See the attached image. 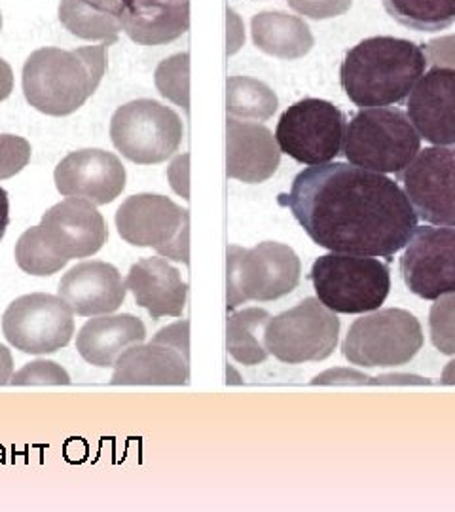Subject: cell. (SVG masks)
Listing matches in <instances>:
<instances>
[{"label":"cell","instance_id":"1","mask_svg":"<svg viewBox=\"0 0 455 512\" xmlns=\"http://www.w3.org/2000/svg\"><path fill=\"white\" fill-rule=\"evenodd\" d=\"M313 243L332 253L397 255L418 228L399 184L382 173L342 162L311 165L281 196Z\"/></svg>","mask_w":455,"mask_h":512},{"label":"cell","instance_id":"2","mask_svg":"<svg viewBox=\"0 0 455 512\" xmlns=\"http://www.w3.org/2000/svg\"><path fill=\"white\" fill-rule=\"evenodd\" d=\"M423 46L395 37L366 38L347 52L340 82L347 97L363 109L404 101L425 74Z\"/></svg>","mask_w":455,"mask_h":512},{"label":"cell","instance_id":"3","mask_svg":"<svg viewBox=\"0 0 455 512\" xmlns=\"http://www.w3.org/2000/svg\"><path fill=\"white\" fill-rule=\"evenodd\" d=\"M109 44L74 50L40 48L23 65V93L31 107L48 116H69L80 109L107 73Z\"/></svg>","mask_w":455,"mask_h":512},{"label":"cell","instance_id":"4","mask_svg":"<svg viewBox=\"0 0 455 512\" xmlns=\"http://www.w3.org/2000/svg\"><path fill=\"white\" fill-rule=\"evenodd\" d=\"M342 148L349 164L399 177L418 156L421 137L406 112L372 107L351 118Z\"/></svg>","mask_w":455,"mask_h":512},{"label":"cell","instance_id":"5","mask_svg":"<svg viewBox=\"0 0 455 512\" xmlns=\"http://www.w3.org/2000/svg\"><path fill=\"white\" fill-rule=\"evenodd\" d=\"M310 277L328 310L346 315L380 310L391 289L389 268L372 256H319Z\"/></svg>","mask_w":455,"mask_h":512},{"label":"cell","instance_id":"6","mask_svg":"<svg viewBox=\"0 0 455 512\" xmlns=\"http://www.w3.org/2000/svg\"><path fill=\"white\" fill-rule=\"evenodd\" d=\"M302 264L289 245L258 243L253 249L228 247V310L255 300L272 302L291 294L300 283Z\"/></svg>","mask_w":455,"mask_h":512},{"label":"cell","instance_id":"7","mask_svg":"<svg viewBox=\"0 0 455 512\" xmlns=\"http://www.w3.org/2000/svg\"><path fill=\"white\" fill-rule=\"evenodd\" d=\"M423 348V330L410 311H374L357 319L347 332L344 357L351 365L402 366Z\"/></svg>","mask_w":455,"mask_h":512},{"label":"cell","instance_id":"8","mask_svg":"<svg viewBox=\"0 0 455 512\" xmlns=\"http://www.w3.org/2000/svg\"><path fill=\"white\" fill-rule=\"evenodd\" d=\"M110 139L133 164H162L181 147V116L154 99H137L114 112Z\"/></svg>","mask_w":455,"mask_h":512},{"label":"cell","instance_id":"9","mask_svg":"<svg viewBox=\"0 0 455 512\" xmlns=\"http://www.w3.org/2000/svg\"><path fill=\"white\" fill-rule=\"evenodd\" d=\"M340 319L319 298H306L292 310L272 317L266 348L287 365L325 361L338 346Z\"/></svg>","mask_w":455,"mask_h":512},{"label":"cell","instance_id":"10","mask_svg":"<svg viewBox=\"0 0 455 512\" xmlns=\"http://www.w3.org/2000/svg\"><path fill=\"white\" fill-rule=\"evenodd\" d=\"M346 126L344 112L330 101L302 99L281 114L275 141L300 164H328L342 150Z\"/></svg>","mask_w":455,"mask_h":512},{"label":"cell","instance_id":"11","mask_svg":"<svg viewBox=\"0 0 455 512\" xmlns=\"http://www.w3.org/2000/svg\"><path fill=\"white\" fill-rule=\"evenodd\" d=\"M116 228L133 247H152L160 255L188 264L190 215L158 194L131 196L116 211Z\"/></svg>","mask_w":455,"mask_h":512},{"label":"cell","instance_id":"12","mask_svg":"<svg viewBox=\"0 0 455 512\" xmlns=\"http://www.w3.org/2000/svg\"><path fill=\"white\" fill-rule=\"evenodd\" d=\"M2 332L23 353H55L73 340L74 311L61 296L25 294L4 311Z\"/></svg>","mask_w":455,"mask_h":512},{"label":"cell","instance_id":"13","mask_svg":"<svg viewBox=\"0 0 455 512\" xmlns=\"http://www.w3.org/2000/svg\"><path fill=\"white\" fill-rule=\"evenodd\" d=\"M188 321L160 330L152 342L131 346L114 365L112 385H186L190 382Z\"/></svg>","mask_w":455,"mask_h":512},{"label":"cell","instance_id":"14","mask_svg":"<svg viewBox=\"0 0 455 512\" xmlns=\"http://www.w3.org/2000/svg\"><path fill=\"white\" fill-rule=\"evenodd\" d=\"M399 181L418 219L455 228V147L419 150Z\"/></svg>","mask_w":455,"mask_h":512},{"label":"cell","instance_id":"15","mask_svg":"<svg viewBox=\"0 0 455 512\" xmlns=\"http://www.w3.org/2000/svg\"><path fill=\"white\" fill-rule=\"evenodd\" d=\"M401 274L410 293L423 300L455 293V228H416L401 258Z\"/></svg>","mask_w":455,"mask_h":512},{"label":"cell","instance_id":"16","mask_svg":"<svg viewBox=\"0 0 455 512\" xmlns=\"http://www.w3.org/2000/svg\"><path fill=\"white\" fill-rule=\"evenodd\" d=\"M55 186L67 198L93 205L112 203L126 188V167L118 156L99 148L71 152L55 167Z\"/></svg>","mask_w":455,"mask_h":512},{"label":"cell","instance_id":"17","mask_svg":"<svg viewBox=\"0 0 455 512\" xmlns=\"http://www.w3.org/2000/svg\"><path fill=\"white\" fill-rule=\"evenodd\" d=\"M38 226L55 253L67 262L99 253L109 239L103 215L82 198L57 203L44 213Z\"/></svg>","mask_w":455,"mask_h":512},{"label":"cell","instance_id":"18","mask_svg":"<svg viewBox=\"0 0 455 512\" xmlns=\"http://www.w3.org/2000/svg\"><path fill=\"white\" fill-rule=\"evenodd\" d=\"M406 107L421 139L435 147H455V69L433 67L423 74Z\"/></svg>","mask_w":455,"mask_h":512},{"label":"cell","instance_id":"19","mask_svg":"<svg viewBox=\"0 0 455 512\" xmlns=\"http://www.w3.org/2000/svg\"><path fill=\"white\" fill-rule=\"evenodd\" d=\"M57 291L76 315L95 317L118 310L126 300L128 287L116 266L91 260L76 264L63 275Z\"/></svg>","mask_w":455,"mask_h":512},{"label":"cell","instance_id":"20","mask_svg":"<svg viewBox=\"0 0 455 512\" xmlns=\"http://www.w3.org/2000/svg\"><path fill=\"white\" fill-rule=\"evenodd\" d=\"M228 167L230 179L258 184L275 175L281 150L270 129L255 122H239L228 118Z\"/></svg>","mask_w":455,"mask_h":512},{"label":"cell","instance_id":"21","mask_svg":"<svg viewBox=\"0 0 455 512\" xmlns=\"http://www.w3.org/2000/svg\"><path fill=\"white\" fill-rule=\"evenodd\" d=\"M126 287L135 304L145 308L154 321L181 317L188 298V283L182 281L181 272L165 258H143L133 264Z\"/></svg>","mask_w":455,"mask_h":512},{"label":"cell","instance_id":"22","mask_svg":"<svg viewBox=\"0 0 455 512\" xmlns=\"http://www.w3.org/2000/svg\"><path fill=\"white\" fill-rule=\"evenodd\" d=\"M146 338L145 323L129 313L101 315L88 321L76 338L80 357L93 366L110 368L120 355L131 346L143 344Z\"/></svg>","mask_w":455,"mask_h":512},{"label":"cell","instance_id":"23","mask_svg":"<svg viewBox=\"0 0 455 512\" xmlns=\"http://www.w3.org/2000/svg\"><path fill=\"white\" fill-rule=\"evenodd\" d=\"M124 31L143 46H162L190 27V0H124Z\"/></svg>","mask_w":455,"mask_h":512},{"label":"cell","instance_id":"24","mask_svg":"<svg viewBox=\"0 0 455 512\" xmlns=\"http://www.w3.org/2000/svg\"><path fill=\"white\" fill-rule=\"evenodd\" d=\"M124 12V0H61L59 21L74 37L110 46L124 31Z\"/></svg>","mask_w":455,"mask_h":512},{"label":"cell","instance_id":"25","mask_svg":"<svg viewBox=\"0 0 455 512\" xmlns=\"http://www.w3.org/2000/svg\"><path fill=\"white\" fill-rule=\"evenodd\" d=\"M256 48L279 59H300L310 54L315 40L308 23L285 12H260L251 21Z\"/></svg>","mask_w":455,"mask_h":512},{"label":"cell","instance_id":"26","mask_svg":"<svg viewBox=\"0 0 455 512\" xmlns=\"http://www.w3.org/2000/svg\"><path fill=\"white\" fill-rule=\"evenodd\" d=\"M272 315L262 308H247L228 317L226 344L228 353L237 363L247 366L260 365L268 359L266 329Z\"/></svg>","mask_w":455,"mask_h":512},{"label":"cell","instance_id":"27","mask_svg":"<svg viewBox=\"0 0 455 512\" xmlns=\"http://www.w3.org/2000/svg\"><path fill=\"white\" fill-rule=\"evenodd\" d=\"M387 14L419 33H437L455 23V0H382Z\"/></svg>","mask_w":455,"mask_h":512},{"label":"cell","instance_id":"28","mask_svg":"<svg viewBox=\"0 0 455 512\" xmlns=\"http://www.w3.org/2000/svg\"><path fill=\"white\" fill-rule=\"evenodd\" d=\"M226 90V109L232 118L266 122L279 107L277 95L264 82L249 76H232Z\"/></svg>","mask_w":455,"mask_h":512},{"label":"cell","instance_id":"29","mask_svg":"<svg viewBox=\"0 0 455 512\" xmlns=\"http://www.w3.org/2000/svg\"><path fill=\"white\" fill-rule=\"evenodd\" d=\"M16 262L25 274L37 277L57 274L67 266V260L57 255L46 241L40 226H33L23 232L16 245Z\"/></svg>","mask_w":455,"mask_h":512},{"label":"cell","instance_id":"30","mask_svg":"<svg viewBox=\"0 0 455 512\" xmlns=\"http://www.w3.org/2000/svg\"><path fill=\"white\" fill-rule=\"evenodd\" d=\"M188 54L165 59L156 71V86L165 99L188 110Z\"/></svg>","mask_w":455,"mask_h":512},{"label":"cell","instance_id":"31","mask_svg":"<svg viewBox=\"0 0 455 512\" xmlns=\"http://www.w3.org/2000/svg\"><path fill=\"white\" fill-rule=\"evenodd\" d=\"M433 346L444 355H455V293L442 294L429 313Z\"/></svg>","mask_w":455,"mask_h":512},{"label":"cell","instance_id":"32","mask_svg":"<svg viewBox=\"0 0 455 512\" xmlns=\"http://www.w3.org/2000/svg\"><path fill=\"white\" fill-rule=\"evenodd\" d=\"M12 385H69L73 384L71 376L63 366L54 361H33L23 366L10 380Z\"/></svg>","mask_w":455,"mask_h":512},{"label":"cell","instance_id":"33","mask_svg":"<svg viewBox=\"0 0 455 512\" xmlns=\"http://www.w3.org/2000/svg\"><path fill=\"white\" fill-rule=\"evenodd\" d=\"M31 160V145L18 135H0V181L18 175Z\"/></svg>","mask_w":455,"mask_h":512},{"label":"cell","instance_id":"34","mask_svg":"<svg viewBox=\"0 0 455 512\" xmlns=\"http://www.w3.org/2000/svg\"><path fill=\"white\" fill-rule=\"evenodd\" d=\"M294 12L311 19L338 18L351 8L353 0H287Z\"/></svg>","mask_w":455,"mask_h":512},{"label":"cell","instance_id":"35","mask_svg":"<svg viewBox=\"0 0 455 512\" xmlns=\"http://www.w3.org/2000/svg\"><path fill=\"white\" fill-rule=\"evenodd\" d=\"M427 65L440 69H455V35L429 40L423 46Z\"/></svg>","mask_w":455,"mask_h":512},{"label":"cell","instance_id":"36","mask_svg":"<svg viewBox=\"0 0 455 512\" xmlns=\"http://www.w3.org/2000/svg\"><path fill=\"white\" fill-rule=\"evenodd\" d=\"M368 376L363 372L351 370V368H330L327 372L319 374L313 384L334 385V384H368Z\"/></svg>","mask_w":455,"mask_h":512},{"label":"cell","instance_id":"37","mask_svg":"<svg viewBox=\"0 0 455 512\" xmlns=\"http://www.w3.org/2000/svg\"><path fill=\"white\" fill-rule=\"evenodd\" d=\"M368 384L429 385L431 382H429V380H425V378H419V376H412V374H383V376H378V378H370V380H368Z\"/></svg>","mask_w":455,"mask_h":512},{"label":"cell","instance_id":"38","mask_svg":"<svg viewBox=\"0 0 455 512\" xmlns=\"http://www.w3.org/2000/svg\"><path fill=\"white\" fill-rule=\"evenodd\" d=\"M188 156L184 154L181 158H177L175 160V164L171 165V169H175L177 173H179V177L177 179H171V184H173V188L184 196V200H188V188H186V183H188Z\"/></svg>","mask_w":455,"mask_h":512},{"label":"cell","instance_id":"39","mask_svg":"<svg viewBox=\"0 0 455 512\" xmlns=\"http://www.w3.org/2000/svg\"><path fill=\"white\" fill-rule=\"evenodd\" d=\"M14 90V73L12 67L0 57V101L8 99Z\"/></svg>","mask_w":455,"mask_h":512},{"label":"cell","instance_id":"40","mask_svg":"<svg viewBox=\"0 0 455 512\" xmlns=\"http://www.w3.org/2000/svg\"><path fill=\"white\" fill-rule=\"evenodd\" d=\"M14 376V359L6 346L0 344V385H6Z\"/></svg>","mask_w":455,"mask_h":512},{"label":"cell","instance_id":"41","mask_svg":"<svg viewBox=\"0 0 455 512\" xmlns=\"http://www.w3.org/2000/svg\"><path fill=\"white\" fill-rule=\"evenodd\" d=\"M10 224V200L4 188H0V241L6 234V228Z\"/></svg>","mask_w":455,"mask_h":512},{"label":"cell","instance_id":"42","mask_svg":"<svg viewBox=\"0 0 455 512\" xmlns=\"http://www.w3.org/2000/svg\"><path fill=\"white\" fill-rule=\"evenodd\" d=\"M444 385H455V359L454 361H450L448 366L444 368V372H442V380H440Z\"/></svg>","mask_w":455,"mask_h":512},{"label":"cell","instance_id":"43","mask_svg":"<svg viewBox=\"0 0 455 512\" xmlns=\"http://www.w3.org/2000/svg\"><path fill=\"white\" fill-rule=\"evenodd\" d=\"M0 29H2V14H0Z\"/></svg>","mask_w":455,"mask_h":512}]
</instances>
